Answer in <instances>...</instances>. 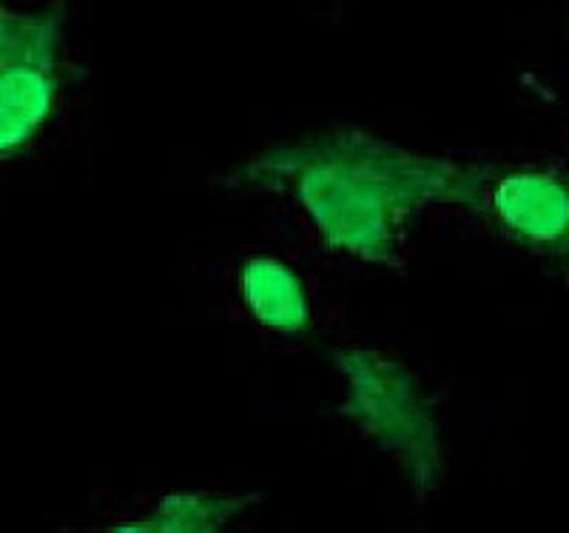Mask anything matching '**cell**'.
I'll use <instances>...</instances> for the list:
<instances>
[{"label": "cell", "mask_w": 569, "mask_h": 533, "mask_svg": "<svg viewBox=\"0 0 569 533\" xmlns=\"http://www.w3.org/2000/svg\"><path fill=\"white\" fill-rule=\"evenodd\" d=\"M231 182L293 197L328 251L399 266V246L421 208L461 206L467 166L362 129H333L262 151Z\"/></svg>", "instance_id": "1"}, {"label": "cell", "mask_w": 569, "mask_h": 533, "mask_svg": "<svg viewBox=\"0 0 569 533\" xmlns=\"http://www.w3.org/2000/svg\"><path fill=\"white\" fill-rule=\"evenodd\" d=\"M333 365L345 377L339 414L388 451L419 496L439 485L445 456L433 403L399 359L368 348H337Z\"/></svg>", "instance_id": "2"}, {"label": "cell", "mask_w": 569, "mask_h": 533, "mask_svg": "<svg viewBox=\"0 0 569 533\" xmlns=\"http://www.w3.org/2000/svg\"><path fill=\"white\" fill-rule=\"evenodd\" d=\"M459 208L569 277V171L543 164H470Z\"/></svg>", "instance_id": "3"}, {"label": "cell", "mask_w": 569, "mask_h": 533, "mask_svg": "<svg viewBox=\"0 0 569 533\" xmlns=\"http://www.w3.org/2000/svg\"><path fill=\"white\" fill-rule=\"evenodd\" d=\"M63 0L20 12L0 0V164L23 155L63 89Z\"/></svg>", "instance_id": "4"}, {"label": "cell", "mask_w": 569, "mask_h": 533, "mask_svg": "<svg viewBox=\"0 0 569 533\" xmlns=\"http://www.w3.org/2000/svg\"><path fill=\"white\" fill-rule=\"evenodd\" d=\"M242 297L266 328L302 334L311 326V306L302 283L288 266L271 257H257L242 268Z\"/></svg>", "instance_id": "5"}, {"label": "cell", "mask_w": 569, "mask_h": 533, "mask_svg": "<svg viewBox=\"0 0 569 533\" xmlns=\"http://www.w3.org/2000/svg\"><path fill=\"white\" fill-rule=\"evenodd\" d=\"M251 505V496L171 494L162 496L149 516L123 522L114 531L126 533H211L226 527Z\"/></svg>", "instance_id": "6"}]
</instances>
